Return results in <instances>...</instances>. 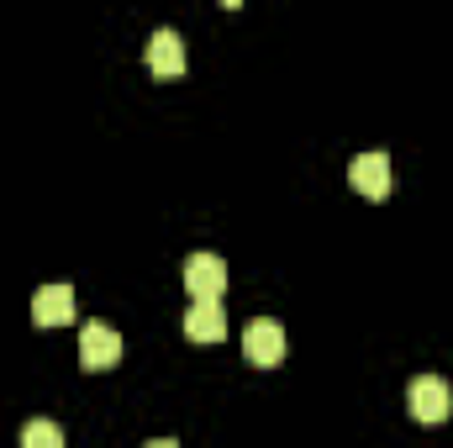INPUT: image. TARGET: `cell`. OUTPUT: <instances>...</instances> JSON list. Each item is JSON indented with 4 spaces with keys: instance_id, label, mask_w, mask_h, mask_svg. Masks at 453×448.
<instances>
[{
    "instance_id": "6",
    "label": "cell",
    "mask_w": 453,
    "mask_h": 448,
    "mask_svg": "<svg viewBox=\"0 0 453 448\" xmlns=\"http://www.w3.org/2000/svg\"><path fill=\"white\" fill-rule=\"evenodd\" d=\"M74 317V285H42L32 296V322L37 328H64Z\"/></svg>"
},
{
    "instance_id": "10",
    "label": "cell",
    "mask_w": 453,
    "mask_h": 448,
    "mask_svg": "<svg viewBox=\"0 0 453 448\" xmlns=\"http://www.w3.org/2000/svg\"><path fill=\"white\" fill-rule=\"evenodd\" d=\"M142 448H180L174 438H153V444H142Z\"/></svg>"
},
{
    "instance_id": "5",
    "label": "cell",
    "mask_w": 453,
    "mask_h": 448,
    "mask_svg": "<svg viewBox=\"0 0 453 448\" xmlns=\"http://www.w3.org/2000/svg\"><path fill=\"white\" fill-rule=\"evenodd\" d=\"M121 359V337H116L111 322H85L80 328V364L85 369H111Z\"/></svg>"
},
{
    "instance_id": "2",
    "label": "cell",
    "mask_w": 453,
    "mask_h": 448,
    "mask_svg": "<svg viewBox=\"0 0 453 448\" xmlns=\"http://www.w3.org/2000/svg\"><path fill=\"white\" fill-rule=\"evenodd\" d=\"M242 353H248V364H258V369L280 364V359H285V328H280L274 317H253V322L242 328Z\"/></svg>"
},
{
    "instance_id": "3",
    "label": "cell",
    "mask_w": 453,
    "mask_h": 448,
    "mask_svg": "<svg viewBox=\"0 0 453 448\" xmlns=\"http://www.w3.org/2000/svg\"><path fill=\"white\" fill-rule=\"evenodd\" d=\"M185 290L196 301H217L226 290V259L222 253H190L185 259Z\"/></svg>"
},
{
    "instance_id": "7",
    "label": "cell",
    "mask_w": 453,
    "mask_h": 448,
    "mask_svg": "<svg viewBox=\"0 0 453 448\" xmlns=\"http://www.w3.org/2000/svg\"><path fill=\"white\" fill-rule=\"evenodd\" d=\"M148 69L153 74H185V37L174 27H158L148 42Z\"/></svg>"
},
{
    "instance_id": "1",
    "label": "cell",
    "mask_w": 453,
    "mask_h": 448,
    "mask_svg": "<svg viewBox=\"0 0 453 448\" xmlns=\"http://www.w3.org/2000/svg\"><path fill=\"white\" fill-rule=\"evenodd\" d=\"M406 406H411V417L417 422H427V428H443L453 417V385L443 375H417L411 380V390H406Z\"/></svg>"
},
{
    "instance_id": "8",
    "label": "cell",
    "mask_w": 453,
    "mask_h": 448,
    "mask_svg": "<svg viewBox=\"0 0 453 448\" xmlns=\"http://www.w3.org/2000/svg\"><path fill=\"white\" fill-rule=\"evenodd\" d=\"M185 337H196V343H217L226 337V312L217 301H196L190 312H185Z\"/></svg>"
},
{
    "instance_id": "9",
    "label": "cell",
    "mask_w": 453,
    "mask_h": 448,
    "mask_svg": "<svg viewBox=\"0 0 453 448\" xmlns=\"http://www.w3.org/2000/svg\"><path fill=\"white\" fill-rule=\"evenodd\" d=\"M21 448H64L58 422H48V417H32V422L21 428Z\"/></svg>"
},
{
    "instance_id": "4",
    "label": "cell",
    "mask_w": 453,
    "mask_h": 448,
    "mask_svg": "<svg viewBox=\"0 0 453 448\" xmlns=\"http://www.w3.org/2000/svg\"><path fill=\"white\" fill-rule=\"evenodd\" d=\"M348 180H353V190H358V196L385 201V196H390V185H395V169H390V158H385V153H358V158H353V169H348Z\"/></svg>"
}]
</instances>
